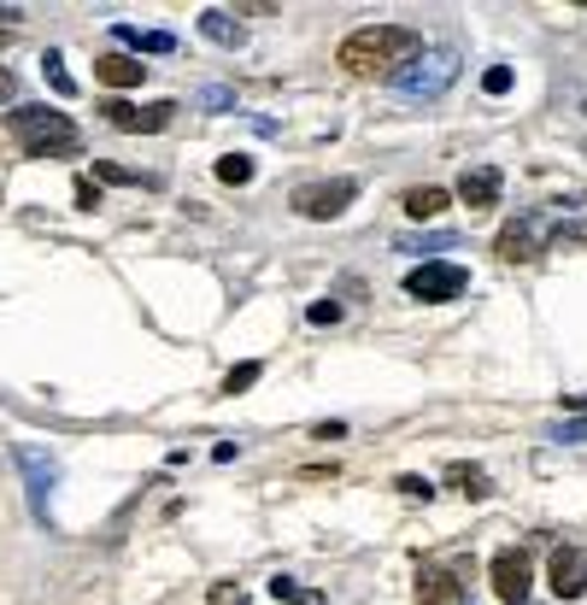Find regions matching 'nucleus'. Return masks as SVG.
I'll return each instance as SVG.
<instances>
[{
	"label": "nucleus",
	"mask_w": 587,
	"mask_h": 605,
	"mask_svg": "<svg viewBox=\"0 0 587 605\" xmlns=\"http://www.w3.org/2000/svg\"><path fill=\"white\" fill-rule=\"evenodd\" d=\"M282 605H329V599H324V588H294Z\"/></svg>",
	"instance_id": "c85d7f7f"
},
{
	"label": "nucleus",
	"mask_w": 587,
	"mask_h": 605,
	"mask_svg": "<svg viewBox=\"0 0 587 605\" xmlns=\"http://www.w3.org/2000/svg\"><path fill=\"white\" fill-rule=\"evenodd\" d=\"M218 182H229V189H247V182H253V159H247V153H223L218 159Z\"/></svg>",
	"instance_id": "6ab92c4d"
},
{
	"label": "nucleus",
	"mask_w": 587,
	"mask_h": 605,
	"mask_svg": "<svg viewBox=\"0 0 587 605\" xmlns=\"http://www.w3.org/2000/svg\"><path fill=\"white\" fill-rule=\"evenodd\" d=\"M306 318H311V324H335V318H341V306H335V300H318V306L306 311Z\"/></svg>",
	"instance_id": "cd10ccee"
},
{
	"label": "nucleus",
	"mask_w": 587,
	"mask_h": 605,
	"mask_svg": "<svg viewBox=\"0 0 587 605\" xmlns=\"http://www.w3.org/2000/svg\"><path fill=\"white\" fill-rule=\"evenodd\" d=\"M94 77L107 82V89H141L147 66H141L136 53H100V59H94Z\"/></svg>",
	"instance_id": "f8f14e48"
},
{
	"label": "nucleus",
	"mask_w": 587,
	"mask_h": 605,
	"mask_svg": "<svg viewBox=\"0 0 587 605\" xmlns=\"http://www.w3.org/2000/svg\"><path fill=\"white\" fill-rule=\"evenodd\" d=\"M447 200H452V195L429 182V189H406V200H400V206H406L411 218H440V212H447Z\"/></svg>",
	"instance_id": "dca6fc26"
},
{
	"label": "nucleus",
	"mask_w": 587,
	"mask_h": 605,
	"mask_svg": "<svg viewBox=\"0 0 587 605\" xmlns=\"http://www.w3.org/2000/svg\"><path fill=\"white\" fill-rule=\"evenodd\" d=\"M394 488H400L406 499H435V483H424V476H400Z\"/></svg>",
	"instance_id": "bb28decb"
},
{
	"label": "nucleus",
	"mask_w": 587,
	"mask_h": 605,
	"mask_svg": "<svg viewBox=\"0 0 587 605\" xmlns=\"http://www.w3.org/2000/svg\"><path fill=\"white\" fill-rule=\"evenodd\" d=\"M100 118H107L112 130H123V136H153V130H165V123L177 118V100H153V107H130V100H107V107H100Z\"/></svg>",
	"instance_id": "0eeeda50"
},
{
	"label": "nucleus",
	"mask_w": 587,
	"mask_h": 605,
	"mask_svg": "<svg viewBox=\"0 0 587 605\" xmlns=\"http://www.w3.org/2000/svg\"><path fill=\"white\" fill-rule=\"evenodd\" d=\"M581 112H587V107H581Z\"/></svg>",
	"instance_id": "72a5a7b5"
},
{
	"label": "nucleus",
	"mask_w": 587,
	"mask_h": 605,
	"mask_svg": "<svg viewBox=\"0 0 587 605\" xmlns=\"http://www.w3.org/2000/svg\"><path fill=\"white\" fill-rule=\"evenodd\" d=\"M294 588H300V582H294V576H270V594H277V605H282Z\"/></svg>",
	"instance_id": "2f4dec72"
},
{
	"label": "nucleus",
	"mask_w": 587,
	"mask_h": 605,
	"mask_svg": "<svg viewBox=\"0 0 587 605\" xmlns=\"http://www.w3.org/2000/svg\"><path fill=\"white\" fill-rule=\"evenodd\" d=\"M71 200H77V212H94V206H100V189H94L89 177H77V182H71Z\"/></svg>",
	"instance_id": "393cba45"
},
{
	"label": "nucleus",
	"mask_w": 587,
	"mask_h": 605,
	"mask_svg": "<svg viewBox=\"0 0 587 605\" xmlns=\"http://www.w3.org/2000/svg\"><path fill=\"white\" fill-rule=\"evenodd\" d=\"M200 107H206V112H229V107H236V95H229L223 82H206V89H200Z\"/></svg>",
	"instance_id": "4be33fe9"
},
{
	"label": "nucleus",
	"mask_w": 587,
	"mask_h": 605,
	"mask_svg": "<svg viewBox=\"0 0 587 605\" xmlns=\"http://www.w3.org/2000/svg\"><path fill=\"white\" fill-rule=\"evenodd\" d=\"M200 36L218 41V48H241V24H236L223 7H206V12H200Z\"/></svg>",
	"instance_id": "2eb2a0df"
},
{
	"label": "nucleus",
	"mask_w": 587,
	"mask_h": 605,
	"mask_svg": "<svg viewBox=\"0 0 587 605\" xmlns=\"http://www.w3.org/2000/svg\"><path fill=\"white\" fill-rule=\"evenodd\" d=\"M558 241H587V224H564V229H558Z\"/></svg>",
	"instance_id": "473e14b6"
},
{
	"label": "nucleus",
	"mask_w": 587,
	"mask_h": 605,
	"mask_svg": "<svg viewBox=\"0 0 587 605\" xmlns=\"http://www.w3.org/2000/svg\"><path fill=\"white\" fill-rule=\"evenodd\" d=\"M465 288H470V277H465V265H452V259H424V265L406 270V295L424 300V306H447V300L465 295Z\"/></svg>",
	"instance_id": "7ed1b4c3"
},
{
	"label": "nucleus",
	"mask_w": 587,
	"mask_h": 605,
	"mask_svg": "<svg viewBox=\"0 0 587 605\" xmlns=\"http://www.w3.org/2000/svg\"><path fill=\"white\" fill-rule=\"evenodd\" d=\"M394 247H400V254H447V247H458V236L452 229H429V236H400Z\"/></svg>",
	"instance_id": "a211bd4d"
},
{
	"label": "nucleus",
	"mask_w": 587,
	"mask_h": 605,
	"mask_svg": "<svg viewBox=\"0 0 587 605\" xmlns=\"http://www.w3.org/2000/svg\"><path fill=\"white\" fill-rule=\"evenodd\" d=\"M558 442H587V417H576V424H558Z\"/></svg>",
	"instance_id": "7c9ffc66"
},
{
	"label": "nucleus",
	"mask_w": 587,
	"mask_h": 605,
	"mask_svg": "<svg viewBox=\"0 0 587 605\" xmlns=\"http://www.w3.org/2000/svg\"><path fill=\"white\" fill-rule=\"evenodd\" d=\"M447 483L465 494V499H488V494H494V476L481 470V465H465V458H458V465H447Z\"/></svg>",
	"instance_id": "4468645a"
},
{
	"label": "nucleus",
	"mask_w": 587,
	"mask_h": 605,
	"mask_svg": "<svg viewBox=\"0 0 587 605\" xmlns=\"http://www.w3.org/2000/svg\"><path fill=\"white\" fill-rule=\"evenodd\" d=\"M352 195H359V182L352 177H335V182H306V189H294V212L300 218H341L347 206H352Z\"/></svg>",
	"instance_id": "39448f33"
},
{
	"label": "nucleus",
	"mask_w": 587,
	"mask_h": 605,
	"mask_svg": "<svg viewBox=\"0 0 587 605\" xmlns=\"http://www.w3.org/2000/svg\"><path fill=\"white\" fill-rule=\"evenodd\" d=\"M12 100H18V77L0 66V107H12Z\"/></svg>",
	"instance_id": "c756f323"
},
{
	"label": "nucleus",
	"mask_w": 587,
	"mask_h": 605,
	"mask_svg": "<svg viewBox=\"0 0 587 605\" xmlns=\"http://www.w3.org/2000/svg\"><path fill=\"white\" fill-rule=\"evenodd\" d=\"M171 48H177L171 30H147V36L136 41V59H141V53H171Z\"/></svg>",
	"instance_id": "5701e85b"
},
{
	"label": "nucleus",
	"mask_w": 587,
	"mask_h": 605,
	"mask_svg": "<svg viewBox=\"0 0 587 605\" xmlns=\"http://www.w3.org/2000/svg\"><path fill=\"white\" fill-rule=\"evenodd\" d=\"M259 377H265V365H253V359H247V365H236V370L223 377V394H247V388H253Z\"/></svg>",
	"instance_id": "412c9836"
},
{
	"label": "nucleus",
	"mask_w": 587,
	"mask_h": 605,
	"mask_svg": "<svg viewBox=\"0 0 587 605\" xmlns=\"http://www.w3.org/2000/svg\"><path fill=\"white\" fill-rule=\"evenodd\" d=\"M417 605H465V582L452 571H424L417 576Z\"/></svg>",
	"instance_id": "ddd939ff"
},
{
	"label": "nucleus",
	"mask_w": 587,
	"mask_h": 605,
	"mask_svg": "<svg viewBox=\"0 0 587 605\" xmlns=\"http://www.w3.org/2000/svg\"><path fill=\"white\" fill-rule=\"evenodd\" d=\"M41 77H48V89H53L59 100H71V95H77V77L66 71V59H59L53 48H48V53H41Z\"/></svg>",
	"instance_id": "f3484780"
},
{
	"label": "nucleus",
	"mask_w": 587,
	"mask_h": 605,
	"mask_svg": "<svg viewBox=\"0 0 587 605\" xmlns=\"http://www.w3.org/2000/svg\"><path fill=\"white\" fill-rule=\"evenodd\" d=\"M547 582H553V594L558 599H581L587 594V553L581 547H553V558H547Z\"/></svg>",
	"instance_id": "6e6552de"
},
{
	"label": "nucleus",
	"mask_w": 587,
	"mask_h": 605,
	"mask_svg": "<svg viewBox=\"0 0 587 605\" xmlns=\"http://www.w3.org/2000/svg\"><path fill=\"white\" fill-rule=\"evenodd\" d=\"M7 130L18 136L24 159H71V153H82V130L53 107H12Z\"/></svg>",
	"instance_id": "f03ea898"
},
{
	"label": "nucleus",
	"mask_w": 587,
	"mask_h": 605,
	"mask_svg": "<svg viewBox=\"0 0 587 605\" xmlns=\"http://www.w3.org/2000/svg\"><path fill=\"white\" fill-rule=\"evenodd\" d=\"M417 53H424V36L406 30V24H365L335 48V59H341L352 77H400Z\"/></svg>",
	"instance_id": "f257e3e1"
},
{
	"label": "nucleus",
	"mask_w": 587,
	"mask_h": 605,
	"mask_svg": "<svg viewBox=\"0 0 587 605\" xmlns=\"http://www.w3.org/2000/svg\"><path fill=\"white\" fill-rule=\"evenodd\" d=\"M499 189H506L499 165H470V171L458 177V200H465L470 212H488V206H499Z\"/></svg>",
	"instance_id": "1a4fd4ad"
},
{
	"label": "nucleus",
	"mask_w": 587,
	"mask_h": 605,
	"mask_svg": "<svg viewBox=\"0 0 587 605\" xmlns=\"http://www.w3.org/2000/svg\"><path fill=\"white\" fill-rule=\"evenodd\" d=\"M488 588L506 599V605H529V588H535V565H529V553H494V565H488Z\"/></svg>",
	"instance_id": "423d86ee"
},
{
	"label": "nucleus",
	"mask_w": 587,
	"mask_h": 605,
	"mask_svg": "<svg viewBox=\"0 0 587 605\" xmlns=\"http://www.w3.org/2000/svg\"><path fill=\"white\" fill-rule=\"evenodd\" d=\"M94 177H100V182H141V189H159V177L123 171V165H107V159H94Z\"/></svg>",
	"instance_id": "aec40b11"
},
{
	"label": "nucleus",
	"mask_w": 587,
	"mask_h": 605,
	"mask_svg": "<svg viewBox=\"0 0 587 605\" xmlns=\"http://www.w3.org/2000/svg\"><path fill=\"white\" fill-rule=\"evenodd\" d=\"M458 77V53L452 48H435V53H417L411 66L394 77L400 82V95H411V100H429V95H440L447 82Z\"/></svg>",
	"instance_id": "20e7f679"
},
{
	"label": "nucleus",
	"mask_w": 587,
	"mask_h": 605,
	"mask_svg": "<svg viewBox=\"0 0 587 605\" xmlns=\"http://www.w3.org/2000/svg\"><path fill=\"white\" fill-rule=\"evenodd\" d=\"M18 470H24V483H30V506L36 517H48V494H53V458L48 453H36V447H18Z\"/></svg>",
	"instance_id": "9b49d317"
},
{
	"label": "nucleus",
	"mask_w": 587,
	"mask_h": 605,
	"mask_svg": "<svg viewBox=\"0 0 587 605\" xmlns=\"http://www.w3.org/2000/svg\"><path fill=\"white\" fill-rule=\"evenodd\" d=\"M206 605H247V594L236 588V582H212V594H206Z\"/></svg>",
	"instance_id": "a878e982"
},
{
	"label": "nucleus",
	"mask_w": 587,
	"mask_h": 605,
	"mask_svg": "<svg viewBox=\"0 0 587 605\" xmlns=\"http://www.w3.org/2000/svg\"><path fill=\"white\" fill-rule=\"evenodd\" d=\"M494 254L506 259V265H529L540 254V218H517L499 229V241H494Z\"/></svg>",
	"instance_id": "9d476101"
},
{
	"label": "nucleus",
	"mask_w": 587,
	"mask_h": 605,
	"mask_svg": "<svg viewBox=\"0 0 587 605\" xmlns=\"http://www.w3.org/2000/svg\"><path fill=\"white\" fill-rule=\"evenodd\" d=\"M481 95H511V66H488V71H481Z\"/></svg>",
	"instance_id": "b1692460"
}]
</instances>
